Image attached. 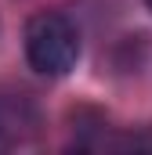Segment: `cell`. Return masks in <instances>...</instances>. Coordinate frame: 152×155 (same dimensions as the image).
<instances>
[{
    "label": "cell",
    "instance_id": "1",
    "mask_svg": "<svg viewBox=\"0 0 152 155\" xmlns=\"http://www.w3.org/2000/svg\"><path fill=\"white\" fill-rule=\"evenodd\" d=\"M26 61L40 76H69L80 61V29L62 11L33 15L26 25Z\"/></svg>",
    "mask_w": 152,
    "mask_h": 155
},
{
    "label": "cell",
    "instance_id": "2",
    "mask_svg": "<svg viewBox=\"0 0 152 155\" xmlns=\"http://www.w3.org/2000/svg\"><path fill=\"white\" fill-rule=\"evenodd\" d=\"M145 7H149V11H152V0H145Z\"/></svg>",
    "mask_w": 152,
    "mask_h": 155
}]
</instances>
